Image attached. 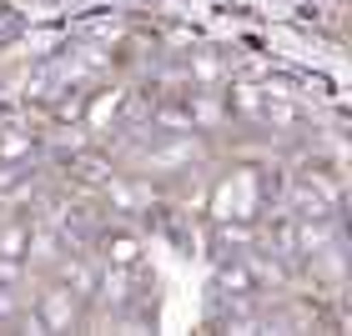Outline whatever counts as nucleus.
Returning <instances> with one entry per match:
<instances>
[{"mask_svg":"<svg viewBox=\"0 0 352 336\" xmlns=\"http://www.w3.org/2000/svg\"><path fill=\"white\" fill-rule=\"evenodd\" d=\"M45 161V131L30 121H0V166H41ZM51 166V161H45Z\"/></svg>","mask_w":352,"mask_h":336,"instance_id":"1","label":"nucleus"}]
</instances>
